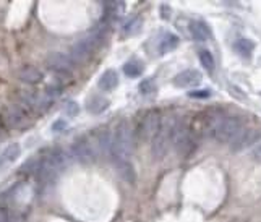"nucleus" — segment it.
I'll list each match as a JSON object with an SVG mask.
<instances>
[{
    "label": "nucleus",
    "instance_id": "obj_1",
    "mask_svg": "<svg viewBox=\"0 0 261 222\" xmlns=\"http://www.w3.org/2000/svg\"><path fill=\"white\" fill-rule=\"evenodd\" d=\"M135 145V135L133 128L130 127L128 122H120L119 127L114 133V141H112V149H110V159L114 162L119 161H128V156L132 154Z\"/></svg>",
    "mask_w": 261,
    "mask_h": 222
},
{
    "label": "nucleus",
    "instance_id": "obj_2",
    "mask_svg": "<svg viewBox=\"0 0 261 222\" xmlns=\"http://www.w3.org/2000/svg\"><path fill=\"white\" fill-rule=\"evenodd\" d=\"M171 145L180 154H190L195 149V137L191 128L183 122H174L171 130Z\"/></svg>",
    "mask_w": 261,
    "mask_h": 222
},
{
    "label": "nucleus",
    "instance_id": "obj_3",
    "mask_svg": "<svg viewBox=\"0 0 261 222\" xmlns=\"http://www.w3.org/2000/svg\"><path fill=\"white\" fill-rule=\"evenodd\" d=\"M244 130V123L235 115H224L219 125L216 127L213 133V140L221 141V143H231L237 135Z\"/></svg>",
    "mask_w": 261,
    "mask_h": 222
},
{
    "label": "nucleus",
    "instance_id": "obj_4",
    "mask_svg": "<svg viewBox=\"0 0 261 222\" xmlns=\"http://www.w3.org/2000/svg\"><path fill=\"white\" fill-rule=\"evenodd\" d=\"M172 123H166V125H161L159 132L156 137L151 141V149H153V156L154 159H164L167 156V152L171 149V130H172Z\"/></svg>",
    "mask_w": 261,
    "mask_h": 222
},
{
    "label": "nucleus",
    "instance_id": "obj_5",
    "mask_svg": "<svg viewBox=\"0 0 261 222\" xmlns=\"http://www.w3.org/2000/svg\"><path fill=\"white\" fill-rule=\"evenodd\" d=\"M261 138V132L258 128H245L242 130L237 137H235L231 141V149L234 152H240V151H245L247 148L253 146L257 141H260Z\"/></svg>",
    "mask_w": 261,
    "mask_h": 222
},
{
    "label": "nucleus",
    "instance_id": "obj_6",
    "mask_svg": "<svg viewBox=\"0 0 261 222\" xmlns=\"http://www.w3.org/2000/svg\"><path fill=\"white\" fill-rule=\"evenodd\" d=\"M159 128H161L159 114L158 112H148L145 117H143V120L140 123V128H138L140 138L145 140V141H149V140L153 141V138L158 135Z\"/></svg>",
    "mask_w": 261,
    "mask_h": 222
},
{
    "label": "nucleus",
    "instance_id": "obj_7",
    "mask_svg": "<svg viewBox=\"0 0 261 222\" xmlns=\"http://www.w3.org/2000/svg\"><path fill=\"white\" fill-rule=\"evenodd\" d=\"M72 156L77 159L78 162L82 164H89L94 161L96 154L92 149L91 143L86 138H78L75 143L72 145Z\"/></svg>",
    "mask_w": 261,
    "mask_h": 222
},
{
    "label": "nucleus",
    "instance_id": "obj_8",
    "mask_svg": "<svg viewBox=\"0 0 261 222\" xmlns=\"http://www.w3.org/2000/svg\"><path fill=\"white\" fill-rule=\"evenodd\" d=\"M47 67L55 73H70L75 69V60L67 54L54 52L47 57Z\"/></svg>",
    "mask_w": 261,
    "mask_h": 222
},
{
    "label": "nucleus",
    "instance_id": "obj_9",
    "mask_svg": "<svg viewBox=\"0 0 261 222\" xmlns=\"http://www.w3.org/2000/svg\"><path fill=\"white\" fill-rule=\"evenodd\" d=\"M29 110L26 107H23L21 104H13L5 109L3 112V122L7 127H20L21 123H24V120L28 119Z\"/></svg>",
    "mask_w": 261,
    "mask_h": 222
},
{
    "label": "nucleus",
    "instance_id": "obj_10",
    "mask_svg": "<svg viewBox=\"0 0 261 222\" xmlns=\"http://www.w3.org/2000/svg\"><path fill=\"white\" fill-rule=\"evenodd\" d=\"M97 44V39L96 36H88V38H83L82 41H78L77 44L73 46L72 49V55H73V60H85L88 59L89 55L94 52Z\"/></svg>",
    "mask_w": 261,
    "mask_h": 222
},
{
    "label": "nucleus",
    "instance_id": "obj_11",
    "mask_svg": "<svg viewBox=\"0 0 261 222\" xmlns=\"http://www.w3.org/2000/svg\"><path fill=\"white\" fill-rule=\"evenodd\" d=\"M200 81H201V75L200 72L196 70H185L174 78V84L180 86V88H191V86L200 84Z\"/></svg>",
    "mask_w": 261,
    "mask_h": 222
},
{
    "label": "nucleus",
    "instance_id": "obj_12",
    "mask_svg": "<svg viewBox=\"0 0 261 222\" xmlns=\"http://www.w3.org/2000/svg\"><path fill=\"white\" fill-rule=\"evenodd\" d=\"M18 78L28 84H37L42 81V73L33 65H24L18 70Z\"/></svg>",
    "mask_w": 261,
    "mask_h": 222
},
{
    "label": "nucleus",
    "instance_id": "obj_13",
    "mask_svg": "<svg viewBox=\"0 0 261 222\" xmlns=\"http://www.w3.org/2000/svg\"><path fill=\"white\" fill-rule=\"evenodd\" d=\"M97 84H99V88L104 91H112L119 86V76H117V73L114 70H107L101 75Z\"/></svg>",
    "mask_w": 261,
    "mask_h": 222
},
{
    "label": "nucleus",
    "instance_id": "obj_14",
    "mask_svg": "<svg viewBox=\"0 0 261 222\" xmlns=\"http://www.w3.org/2000/svg\"><path fill=\"white\" fill-rule=\"evenodd\" d=\"M190 33L196 41H206L211 38V29L208 28L206 23L203 21H193L190 23Z\"/></svg>",
    "mask_w": 261,
    "mask_h": 222
},
{
    "label": "nucleus",
    "instance_id": "obj_15",
    "mask_svg": "<svg viewBox=\"0 0 261 222\" xmlns=\"http://www.w3.org/2000/svg\"><path fill=\"white\" fill-rule=\"evenodd\" d=\"M20 152H21V148L20 145H8L7 148L3 149V154H2V159H0V164L2 165H7V164H11V162H15L18 156H20Z\"/></svg>",
    "mask_w": 261,
    "mask_h": 222
},
{
    "label": "nucleus",
    "instance_id": "obj_16",
    "mask_svg": "<svg viewBox=\"0 0 261 222\" xmlns=\"http://www.w3.org/2000/svg\"><path fill=\"white\" fill-rule=\"evenodd\" d=\"M177 46H178V36L172 34V33H167L159 42V51L161 52H171Z\"/></svg>",
    "mask_w": 261,
    "mask_h": 222
},
{
    "label": "nucleus",
    "instance_id": "obj_17",
    "mask_svg": "<svg viewBox=\"0 0 261 222\" xmlns=\"http://www.w3.org/2000/svg\"><path fill=\"white\" fill-rule=\"evenodd\" d=\"M115 164H117V170H119V174L122 175L123 180L133 183V180H135V170L132 167V164H130L128 161H119V162H115Z\"/></svg>",
    "mask_w": 261,
    "mask_h": 222
},
{
    "label": "nucleus",
    "instance_id": "obj_18",
    "mask_svg": "<svg viewBox=\"0 0 261 222\" xmlns=\"http://www.w3.org/2000/svg\"><path fill=\"white\" fill-rule=\"evenodd\" d=\"M235 49H237V52L244 55V57H250L252 52H253V49H255V44L250 39L242 38L239 41H235Z\"/></svg>",
    "mask_w": 261,
    "mask_h": 222
},
{
    "label": "nucleus",
    "instance_id": "obj_19",
    "mask_svg": "<svg viewBox=\"0 0 261 222\" xmlns=\"http://www.w3.org/2000/svg\"><path fill=\"white\" fill-rule=\"evenodd\" d=\"M123 73L130 78H136L143 73V65L140 62H128V64L123 65Z\"/></svg>",
    "mask_w": 261,
    "mask_h": 222
},
{
    "label": "nucleus",
    "instance_id": "obj_20",
    "mask_svg": "<svg viewBox=\"0 0 261 222\" xmlns=\"http://www.w3.org/2000/svg\"><path fill=\"white\" fill-rule=\"evenodd\" d=\"M198 57H200L201 65L208 72H213L214 70V57H213V54H211L209 51H206V49H201V51L198 52Z\"/></svg>",
    "mask_w": 261,
    "mask_h": 222
},
{
    "label": "nucleus",
    "instance_id": "obj_21",
    "mask_svg": "<svg viewBox=\"0 0 261 222\" xmlns=\"http://www.w3.org/2000/svg\"><path fill=\"white\" fill-rule=\"evenodd\" d=\"M88 109L91 110L92 114H102L104 110L109 109V101L107 99H102V97H96L89 102Z\"/></svg>",
    "mask_w": 261,
    "mask_h": 222
},
{
    "label": "nucleus",
    "instance_id": "obj_22",
    "mask_svg": "<svg viewBox=\"0 0 261 222\" xmlns=\"http://www.w3.org/2000/svg\"><path fill=\"white\" fill-rule=\"evenodd\" d=\"M141 18L138 16H133V18H130V20L123 24V28H122V33L123 34H135L136 31H140L141 28Z\"/></svg>",
    "mask_w": 261,
    "mask_h": 222
},
{
    "label": "nucleus",
    "instance_id": "obj_23",
    "mask_svg": "<svg viewBox=\"0 0 261 222\" xmlns=\"http://www.w3.org/2000/svg\"><path fill=\"white\" fill-rule=\"evenodd\" d=\"M65 112H67V115H70V117H77L80 114V106L75 101H68L65 104Z\"/></svg>",
    "mask_w": 261,
    "mask_h": 222
},
{
    "label": "nucleus",
    "instance_id": "obj_24",
    "mask_svg": "<svg viewBox=\"0 0 261 222\" xmlns=\"http://www.w3.org/2000/svg\"><path fill=\"white\" fill-rule=\"evenodd\" d=\"M154 89H156V86H154L151 79H145V81H141L140 84V91L143 94H151V92H154Z\"/></svg>",
    "mask_w": 261,
    "mask_h": 222
},
{
    "label": "nucleus",
    "instance_id": "obj_25",
    "mask_svg": "<svg viewBox=\"0 0 261 222\" xmlns=\"http://www.w3.org/2000/svg\"><path fill=\"white\" fill-rule=\"evenodd\" d=\"M67 122L64 119H59V120H55L54 122V125H52V132L54 133H62V132H65L67 130Z\"/></svg>",
    "mask_w": 261,
    "mask_h": 222
},
{
    "label": "nucleus",
    "instance_id": "obj_26",
    "mask_svg": "<svg viewBox=\"0 0 261 222\" xmlns=\"http://www.w3.org/2000/svg\"><path fill=\"white\" fill-rule=\"evenodd\" d=\"M191 97H208L209 96V91H195V92H190Z\"/></svg>",
    "mask_w": 261,
    "mask_h": 222
},
{
    "label": "nucleus",
    "instance_id": "obj_27",
    "mask_svg": "<svg viewBox=\"0 0 261 222\" xmlns=\"http://www.w3.org/2000/svg\"><path fill=\"white\" fill-rule=\"evenodd\" d=\"M253 157L257 159V161H260V162H261V143H260L257 148H255V149H253Z\"/></svg>",
    "mask_w": 261,
    "mask_h": 222
},
{
    "label": "nucleus",
    "instance_id": "obj_28",
    "mask_svg": "<svg viewBox=\"0 0 261 222\" xmlns=\"http://www.w3.org/2000/svg\"><path fill=\"white\" fill-rule=\"evenodd\" d=\"M161 11H163V13H161V16H163V18H169L171 10H169V7H167V5H163V7H161Z\"/></svg>",
    "mask_w": 261,
    "mask_h": 222
},
{
    "label": "nucleus",
    "instance_id": "obj_29",
    "mask_svg": "<svg viewBox=\"0 0 261 222\" xmlns=\"http://www.w3.org/2000/svg\"><path fill=\"white\" fill-rule=\"evenodd\" d=\"M0 222H8V214L2 208H0Z\"/></svg>",
    "mask_w": 261,
    "mask_h": 222
}]
</instances>
